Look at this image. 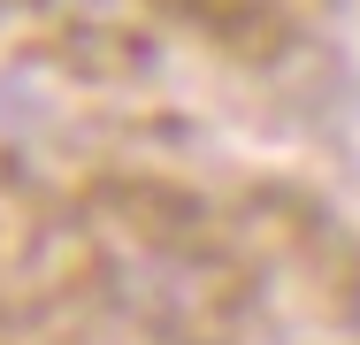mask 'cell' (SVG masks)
<instances>
[{"label":"cell","instance_id":"cell-1","mask_svg":"<svg viewBox=\"0 0 360 345\" xmlns=\"http://www.w3.org/2000/svg\"><path fill=\"white\" fill-rule=\"evenodd\" d=\"M184 23H200V31H215V39H253L269 15H276V0H169Z\"/></svg>","mask_w":360,"mask_h":345}]
</instances>
